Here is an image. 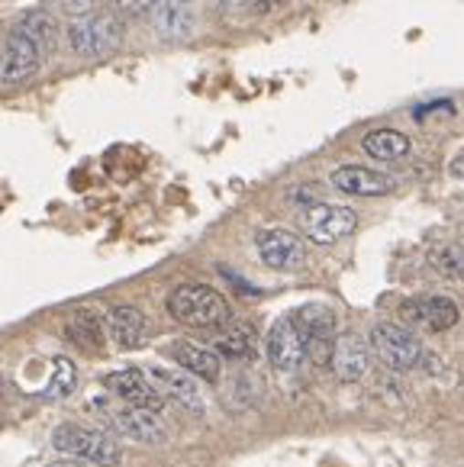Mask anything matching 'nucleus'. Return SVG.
Wrapping results in <instances>:
<instances>
[{"label": "nucleus", "mask_w": 464, "mask_h": 467, "mask_svg": "<svg viewBox=\"0 0 464 467\" xmlns=\"http://www.w3.org/2000/svg\"><path fill=\"white\" fill-rule=\"evenodd\" d=\"M42 62H46V48L20 26H14L7 39L0 42V84L26 81L42 68Z\"/></svg>", "instance_id": "obj_4"}, {"label": "nucleus", "mask_w": 464, "mask_h": 467, "mask_svg": "<svg viewBox=\"0 0 464 467\" xmlns=\"http://www.w3.org/2000/svg\"><path fill=\"white\" fill-rule=\"evenodd\" d=\"M152 29H155L162 39L181 42L191 36L194 23H191V14L181 7V0H155V4H152Z\"/></svg>", "instance_id": "obj_17"}, {"label": "nucleus", "mask_w": 464, "mask_h": 467, "mask_svg": "<svg viewBox=\"0 0 464 467\" xmlns=\"http://www.w3.org/2000/svg\"><path fill=\"white\" fill-rule=\"evenodd\" d=\"M123 20L110 10H90L69 23V46L78 58H100L123 46Z\"/></svg>", "instance_id": "obj_2"}, {"label": "nucleus", "mask_w": 464, "mask_h": 467, "mask_svg": "<svg viewBox=\"0 0 464 467\" xmlns=\"http://www.w3.org/2000/svg\"><path fill=\"white\" fill-rule=\"evenodd\" d=\"M113 429L120 435L132 441H145V445H155L164 439V426L158 420L155 410H142V406H126V410H116L113 416Z\"/></svg>", "instance_id": "obj_13"}, {"label": "nucleus", "mask_w": 464, "mask_h": 467, "mask_svg": "<svg viewBox=\"0 0 464 467\" xmlns=\"http://www.w3.org/2000/svg\"><path fill=\"white\" fill-rule=\"evenodd\" d=\"M97 0H62V7L69 10L71 16H81V14H90L94 10Z\"/></svg>", "instance_id": "obj_26"}, {"label": "nucleus", "mask_w": 464, "mask_h": 467, "mask_svg": "<svg viewBox=\"0 0 464 467\" xmlns=\"http://www.w3.org/2000/svg\"><path fill=\"white\" fill-rule=\"evenodd\" d=\"M52 368H55V374H52V384H48L46 397L58 400V397H65V393L75 390V365H71L69 358H55Z\"/></svg>", "instance_id": "obj_24"}, {"label": "nucleus", "mask_w": 464, "mask_h": 467, "mask_svg": "<svg viewBox=\"0 0 464 467\" xmlns=\"http://www.w3.org/2000/svg\"><path fill=\"white\" fill-rule=\"evenodd\" d=\"M258 14H265V10H271V7H278V4H284V0H248Z\"/></svg>", "instance_id": "obj_27"}, {"label": "nucleus", "mask_w": 464, "mask_h": 467, "mask_svg": "<svg viewBox=\"0 0 464 467\" xmlns=\"http://www.w3.org/2000/svg\"><path fill=\"white\" fill-rule=\"evenodd\" d=\"M355 226H358L355 210H348V206L339 203H310L303 206L301 213L303 235L310 242H316V245H332V242L355 233Z\"/></svg>", "instance_id": "obj_5"}, {"label": "nucleus", "mask_w": 464, "mask_h": 467, "mask_svg": "<svg viewBox=\"0 0 464 467\" xmlns=\"http://www.w3.org/2000/svg\"><path fill=\"white\" fill-rule=\"evenodd\" d=\"M149 380L155 384V390L162 393L164 400H174V403L187 406V410L200 412L204 410V397H200L197 384H194V378H187V374L181 371H164V368H152Z\"/></svg>", "instance_id": "obj_16"}, {"label": "nucleus", "mask_w": 464, "mask_h": 467, "mask_svg": "<svg viewBox=\"0 0 464 467\" xmlns=\"http://www.w3.org/2000/svg\"><path fill=\"white\" fill-rule=\"evenodd\" d=\"M307 358V338H303L301 326L294 317H280L268 332V361L278 371H297Z\"/></svg>", "instance_id": "obj_8"}, {"label": "nucleus", "mask_w": 464, "mask_h": 467, "mask_svg": "<svg viewBox=\"0 0 464 467\" xmlns=\"http://www.w3.org/2000/svg\"><path fill=\"white\" fill-rule=\"evenodd\" d=\"M16 26L23 29V33H29L36 42H39L42 48H55V42H58V26H55V20L48 14H42V10H33V14H23L20 20H16Z\"/></svg>", "instance_id": "obj_21"}, {"label": "nucleus", "mask_w": 464, "mask_h": 467, "mask_svg": "<svg viewBox=\"0 0 464 467\" xmlns=\"http://www.w3.org/2000/svg\"><path fill=\"white\" fill-rule=\"evenodd\" d=\"M181 4H187V0H181Z\"/></svg>", "instance_id": "obj_29"}, {"label": "nucleus", "mask_w": 464, "mask_h": 467, "mask_svg": "<svg viewBox=\"0 0 464 467\" xmlns=\"http://www.w3.org/2000/svg\"><path fill=\"white\" fill-rule=\"evenodd\" d=\"M294 323L301 326L303 338H307V358L313 365H329L332 361V348H335V313L322 303H307L303 309L290 313Z\"/></svg>", "instance_id": "obj_6"}, {"label": "nucleus", "mask_w": 464, "mask_h": 467, "mask_svg": "<svg viewBox=\"0 0 464 467\" xmlns=\"http://www.w3.org/2000/svg\"><path fill=\"white\" fill-rule=\"evenodd\" d=\"M332 187L342 193H352V197H384V193L394 191V178L374 171V168H362V165H345L339 171H332Z\"/></svg>", "instance_id": "obj_12"}, {"label": "nucleus", "mask_w": 464, "mask_h": 467, "mask_svg": "<svg viewBox=\"0 0 464 467\" xmlns=\"http://www.w3.org/2000/svg\"><path fill=\"white\" fill-rule=\"evenodd\" d=\"M48 467H81V464H75V461H62V464H48Z\"/></svg>", "instance_id": "obj_28"}, {"label": "nucleus", "mask_w": 464, "mask_h": 467, "mask_svg": "<svg viewBox=\"0 0 464 467\" xmlns=\"http://www.w3.org/2000/svg\"><path fill=\"white\" fill-rule=\"evenodd\" d=\"M168 355L174 358L187 374H194V378H200V380H210V384L219 380V371H223V361H219L216 351L204 348V345H197V342H187V338L171 342Z\"/></svg>", "instance_id": "obj_15"}, {"label": "nucleus", "mask_w": 464, "mask_h": 467, "mask_svg": "<svg viewBox=\"0 0 464 467\" xmlns=\"http://www.w3.org/2000/svg\"><path fill=\"white\" fill-rule=\"evenodd\" d=\"M371 348H374V355L381 358L387 368H394V371H410L419 361V355H423L419 338L413 336L410 329H403V326H394V323H377L374 329H371Z\"/></svg>", "instance_id": "obj_7"}, {"label": "nucleus", "mask_w": 464, "mask_h": 467, "mask_svg": "<svg viewBox=\"0 0 464 467\" xmlns=\"http://www.w3.org/2000/svg\"><path fill=\"white\" fill-rule=\"evenodd\" d=\"M52 445L58 451L71 454V458L90 461L97 467H120L123 461V448L116 445V439H110L100 429H84L75 422H65L52 432Z\"/></svg>", "instance_id": "obj_3"}, {"label": "nucleus", "mask_w": 464, "mask_h": 467, "mask_svg": "<svg viewBox=\"0 0 464 467\" xmlns=\"http://www.w3.org/2000/svg\"><path fill=\"white\" fill-rule=\"evenodd\" d=\"M65 336H69L75 345H81V348L100 351L103 348V336H107V326H103L100 319L90 313V309H81V313H75V317L69 319V326H65Z\"/></svg>", "instance_id": "obj_20"}, {"label": "nucleus", "mask_w": 464, "mask_h": 467, "mask_svg": "<svg viewBox=\"0 0 464 467\" xmlns=\"http://www.w3.org/2000/svg\"><path fill=\"white\" fill-rule=\"evenodd\" d=\"M362 149L374 161H400L403 155H410V139L396 130H374L362 139Z\"/></svg>", "instance_id": "obj_19"}, {"label": "nucleus", "mask_w": 464, "mask_h": 467, "mask_svg": "<svg viewBox=\"0 0 464 467\" xmlns=\"http://www.w3.org/2000/svg\"><path fill=\"white\" fill-rule=\"evenodd\" d=\"M400 319L413 329L445 332L461 319V313L448 296H417V300H406L400 306Z\"/></svg>", "instance_id": "obj_9"}, {"label": "nucleus", "mask_w": 464, "mask_h": 467, "mask_svg": "<svg viewBox=\"0 0 464 467\" xmlns=\"http://www.w3.org/2000/svg\"><path fill=\"white\" fill-rule=\"evenodd\" d=\"M332 374L345 384L352 380H362L364 371H368V345L355 336V332H342L335 338V348H332Z\"/></svg>", "instance_id": "obj_14"}, {"label": "nucleus", "mask_w": 464, "mask_h": 467, "mask_svg": "<svg viewBox=\"0 0 464 467\" xmlns=\"http://www.w3.org/2000/svg\"><path fill=\"white\" fill-rule=\"evenodd\" d=\"M107 329L120 348H139L145 338V317L136 306H113L107 317Z\"/></svg>", "instance_id": "obj_18"}, {"label": "nucleus", "mask_w": 464, "mask_h": 467, "mask_svg": "<svg viewBox=\"0 0 464 467\" xmlns=\"http://www.w3.org/2000/svg\"><path fill=\"white\" fill-rule=\"evenodd\" d=\"M255 245H258L261 262L274 271H297L307 258L303 252V242L287 229H261L255 235Z\"/></svg>", "instance_id": "obj_11"}, {"label": "nucleus", "mask_w": 464, "mask_h": 467, "mask_svg": "<svg viewBox=\"0 0 464 467\" xmlns=\"http://www.w3.org/2000/svg\"><path fill=\"white\" fill-rule=\"evenodd\" d=\"M432 268L445 277H464V248L458 245H445L438 252H432Z\"/></svg>", "instance_id": "obj_23"}, {"label": "nucleus", "mask_w": 464, "mask_h": 467, "mask_svg": "<svg viewBox=\"0 0 464 467\" xmlns=\"http://www.w3.org/2000/svg\"><path fill=\"white\" fill-rule=\"evenodd\" d=\"M113 4L123 10V14H145V10H152L155 0H113Z\"/></svg>", "instance_id": "obj_25"}, {"label": "nucleus", "mask_w": 464, "mask_h": 467, "mask_svg": "<svg viewBox=\"0 0 464 467\" xmlns=\"http://www.w3.org/2000/svg\"><path fill=\"white\" fill-rule=\"evenodd\" d=\"M168 313L191 329H219L229 323V303L206 284H181L171 290Z\"/></svg>", "instance_id": "obj_1"}, {"label": "nucleus", "mask_w": 464, "mask_h": 467, "mask_svg": "<svg viewBox=\"0 0 464 467\" xmlns=\"http://www.w3.org/2000/svg\"><path fill=\"white\" fill-rule=\"evenodd\" d=\"M103 387H107L113 397H120L126 406H142V410H162L164 397L155 390V384L149 380L145 371H136V368H123V371H110L103 378Z\"/></svg>", "instance_id": "obj_10"}, {"label": "nucleus", "mask_w": 464, "mask_h": 467, "mask_svg": "<svg viewBox=\"0 0 464 467\" xmlns=\"http://www.w3.org/2000/svg\"><path fill=\"white\" fill-rule=\"evenodd\" d=\"M216 345H219V355H226V358H248V355H255V329L236 326V329L226 332Z\"/></svg>", "instance_id": "obj_22"}]
</instances>
